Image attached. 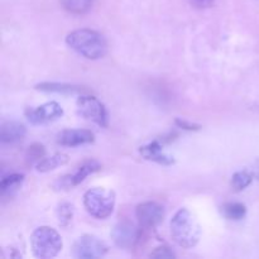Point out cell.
Segmentation results:
<instances>
[{
  "mask_svg": "<svg viewBox=\"0 0 259 259\" xmlns=\"http://www.w3.org/2000/svg\"><path fill=\"white\" fill-rule=\"evenodd\" d=\"M175 124H176L179 128L184 129V131H189V132H195L201 129V125H199V124L190 123V121H186L184 120V119H180V118H177L176 120H175Z\"/></svg>",
  "mask_w": 259,
  "mask_h": 259,
  "instance_id": "23",
  "label": "cell"
},
{
  "mask_svg": "<svg viewBox=\"0 0 259 259\" xmlns=\"http://www.w3.org/2000/svg\"><path fill=\"white\" fill-rule=\"evenodd\" d=\"M136 217L142 229H153L163 220L164 209L158 202L147 201L137 206Z\"/></svg>",
  "mask_w": 259,
  "mask_h": 259,
  "instance_id": "8",
  "label": "cell"
},
{
  "mask_svg": "<svg viewBox=\"0 0 259 259\" xmlns=\"http://www.w3.org/2000/svg\"><path fill=\"white\" fill-rule=\"evenodd\" d=\"M108 247L98 237L85 234L78 238L72 247V257L76 259H96L106 254Z\"/></svg>",
  "mask_w": 259,
  "mask_h": 259,
  "instance_id": "6",
  "label": "cell"
},
{
  "mask_svg": "<svg viewBox=\"0 0 259 259\" xmlns=\"http://www.w3.org/2000/svg\"><path fill=\"white\" fill-rule=\"evenodd\" d=\"M23 180H24V175L23 174H12L3 177L2 181H0V192H2L3 196H4L7 192L17 189V187L22 184Z\"/></svg>",
  "mask_w": 259,
  "mask_h": 259,
  "instance_id": "18",
  "label": "cell"
},
{
  "mask_svg": "<svg viewBox=\"0 0 259 259\" xmlns=\"http://www.w3.org/2000/svg\"><path fill=\"white\" fill-rule=\"evenodd\" d=\"M66 43L71 50L88 60H99L108 52V43L104 35L88 28L76 29L68 33L66 37Z\"/></svg>",
  "mask_w": 259,
  "mask_h": 259,
  "instance_id": "1",
  "label": "cell"
},
{
  "mask_svg": "<svg viewBox=\"0 0 259 259\" xmlns=\"http://www.w3.org/2000/svg\"><path fill=\"white\" fill-rule=\"evenodd\" d=\"M101 164L99 163L95 159H90V161H86L73 172L72 175H67V176L61 177L60 180L56 184V187L63 190V189H71L73 186H77L78 184L83 181L88 176L95 174V172L100 171Z\"/></svg>",
  "mask_w": 259,
  "mask_h": 259,
  "instance_id": "10",
  "label": "cell"
},
{
  "mask_svg": "<svg viewBox=\"0 0 259 259\" xmlns=\"http://www.w3.org/2000/svg\"><path fill=\"white\" fill-rule=\"evenodd\" d=\"M149 258L154 259H174L176 258V254L169 249L168 247H158L149 254Z\"/></svg>",
  "mask_w": 259,
  "mask_h": 259,
  "instance_id": "22",
  "label": "cell"
},
{
  "mask_svg": "<svg viewBox=\"0 0 259 259\" xmlns=\"http://www.w3.org/2000/svg\"><path fill=\"white\" fill-rule=\"evenodd\" d=\"M63 115V109L56 101H50L38 108H28L25 110V116L32 124H46L50 121L57 120Z\"/></svg>",
  "mask_w": 259,
  "mask_h": 259,
  "instance_id": "9",
  "label": "cell"
},
{
  "mask_svg": "<svg viewBox=\"0 0 259 259\" xmlns=\"http://www.w3.org/2000/svg\"><path fill=\"white\" fill-rule=\"evenodd\" d=\"M62 7L72 14H85L93 8L94 0H60Z\"/></svg>",
  "mask_w": 259,
  "mask_h": 259,
  "instance_id": "17",
  "label": "cell"
},
{
  "mask_svg": "<svg viewBox=\"0 0 259 259\" xmlns=\"http://www.w3.org/2000/svg\"><path fill=\"white\" fill-rule=\"evenodd\" d=\"M77 114L83 119L94 121L98 125L108 126V111H106L105 105L99 100L98 98L91 95H85L81 94L77 99Z\"/></svg>",
  "mask_w": 259,
  "mask_h": 259,
  "instance_id": "5",
  "label": "cell"
},
{
  "mask_svg": "<svg viewBox=\"0 0 259 259\" xmlns=\"http://www.w3.org/2000/svg\"><path fill=\"white\" fill-rule=\"evenodd\" d=\"M68 162V156L65 153H57V154H53L51 157H45L39 163L35 166V169L38 172H50L53 171V169L58 168V167L63 166Z\"/></svg>",
  "mask_w": 259,
  "mask_h": 259,
  "instance_id": "15",
  "label": "cell"
},
{
  "mask_svg": "<svg viewBox=\"0 0 259 259\" xmlns=\"http://www.w3.org/2000/svg\"><path fill=\"white\" fill-rule=\"evenodd\" d=\"M62 238L51 227H39L30 235V248L33 255L38 259L56 257L62 250Z\"/></svg>",
  "mask_w": 259,
  "mask_h": 259,
  "instance_id": "3",
  "label": "cell"
},
{
  "mask_svg": "<svg viewBox=\"0 0 259 259\" xmlns=\"http://www.w3.org/2000/svg\"><path fill=\"white\" fill-rule=\"evenodd\" d=\"M27 134V128L18 121H5L0 128V142L3 144H13L22 141Z\"/></svg>",
  "mask_w": 259,
  "mask_h": 259,
  "instance_id": "13",
  "label": "cell"
},
{
  "mask_svg": "<svg viewBox=\"0 0 259 259\" xmlns=\"http://www.w3.org/2000/svg\"><path fill=\"white\" fill-rule=\"evenodd\" d=\"M222 214L229 220H242L247 215V207L240 202H228L222 206Z\"/></svg>",
  "mask_w": 259,
  "mask_h": 259,
  "instance_id": "16",
  "label": "cell"
},
{
  "mask_svg": "<svg viewBox=\"0 0 259 259\" xmlns=\"http://www.w3.org/2000/svg\"><path fill=\"white\" fill-rule=\"evenodd\" d=\"M139 152L148 161L157 162V163L163 164V166H171L175 163V159L171 156L163 153V146L159 141H153L147 146L141 147Z\"/></svg>",
  "mask_w": 259,
  "mask_h": 259,
  "instance_id": "12",
  "label": "cell"
},
{
  "mask_svg": "<svg viewBox=\"0 0 259 259\" xmlns=\"http://www.w3.org/2000/svg\"><path fill=\"white\" fill-rule=\"evenodd\" d=\"M95 141V136L88 129H66L57 136V143L63 147H78L90 144Z\"/></svg>",
  "mask_w": 259,
  "mask_h": 259,
  "instance_id": "11",
  "label": "cell"
},
{
  "mask_svg": "<svg viewBox=\"0 0 259 259\" xmlns=\"http://www.w3.org/2000/svg\"><path fill=\"white\" fill-rule=\"evenodd\" d=\"M171 237L179 247L190 249L199 243L201 238V227L196 217L189 209H180L169 224Z\"/></svg>",
  "mask_w": 259,
  "mask_h": 259,
  "instance_id": "2",
  "label": "cell"
},
{
  "mask_svg": "<svg viewBox=\"0 0 259 259\" xmlns=\"http://www.w3.org/2000/svg\"><path fill=\"white\" fill-rule=\"evenodd\" d=\"M35 89L43 93L62 94V95H75V94H83L85 89L77 85H70V83L60 82H42L35 86Z\"/></svg>",
  "mask_w": 259,
  "mask_h": 259,
  "instance_id": "14",
  "label": "cell"
},
{
  "mask_svg": "<svg viewBox=\"0 0 259 259\" xmlns=\"http://www.w3.org/2000/svg\"><path fill=\"white\" fill-rule=\"evenodd\" d=\"M142 227H137L129 220H123L114 227L111 239L120 249H132L141 239Z\"/></svg>",
  "mask_w": 259,
  "mask_h": 259,
  "instance_id": "7",
  "label": "cell"
},
{
  "mask_svg": "<svg viewBox=\"0 0 259 259\" xmlns=\"http://www.w3.org/2000/svg\"><path fill=\"white\" fill-rule=\"evenodd\" d=\"M253 181V175H250L247 171H239L237 174L233 175L232 177V187L234 189V191H243L244 189H247Z\"/></svg>",
  "mask_w": 259,
  "mask_h": 259,
  "instance_id": "21",
  "label": "cell"
},
{
  "mask_svg": "<svg viewBox=\"0 0 259 259\" xmlns=\"http://www.w3.org/2000/svg\"><path fill=\"white\" fill-rule=\"evenodd\" d=\"M75 214V207L70 202H62L57 209V219L61 227L66 228L71 224Z\"/></svg>",
  "mask_w": 259,
  "mask_h": 259,
  "instance_id": "19",
  "label": "cell"
},
{
  "mask_svg": "<svg viewBox=\"0 0 259 259\" xmlns=\"http://www.w3.org/2000/svg\"><path fill=\"white\" fill-rule=\"evenodd\" d=\"M83 206L91 217L106 219L113 214L115 207V192L103 187L89 190L83 195Z\"/></svg>",
  "mask_w": 259,
  "mask_h": 259,
  "instance_id": "4",
  "label": "cell"
},
{
  "mask_svg": "<svg viewBox=\"0 0 259 259\" xmlns=\"http://www.w3.org/2000/svg\"><path fill=\"white\" fill-rule=\"evenodd\" d=\"M187 2L196 9H206V8H210L214 4L215 0H187Z\"/></svg>",
  "mask_w": 259,
  "mask_h": 259,
  "instance_id": "24",
  "label": "cell"
},
{
  "mask_svg": "<svg viewBox=\"0 0 259 259\" xmlns=\"http://www.w3.org/2000/svg\"><path fill=\"white\" fill-rule=\"evenodd\" d=\"M46 156V149L42 144L34 143L28 148L27 153H25V161H27V164L29 166H37Z\"/></svg>",
  "mask_w": 259,
  "mask_h": 259,
  "instance_id": "20",
  "label": "cell"
}]
</instances>
